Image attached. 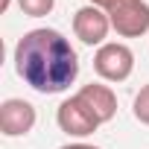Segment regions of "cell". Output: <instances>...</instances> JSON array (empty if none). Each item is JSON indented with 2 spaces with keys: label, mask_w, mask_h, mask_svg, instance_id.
<instances>
[{
  "label": "cell",
  "mask_w": 149,
  "mask_h": 149,
  "mask_svg": "<svg viewBox=\"0 0 149 149\" xmlns=\"http://www.w3.org/2000/svg\"><path fill=\"white\" fill-rule=\"evenodd\" d=\"M91 3H94V6H105V3H108V0H91Z\"/></svg>",
  "instance_id": "7c38bea8"
},
{
  "label": "cell",
  "mask_w": 149,
  "mask_h": 149,
  "mask_svg": "<svg viewBox=\"0 0 149 149\" xmlns=\"http://www.w3.org/2000/svg\"><path fill=\"white\" fill-rule=\"evenodd\" d=\"M15 67L18 76L41 94H61L79 76L76 50L58 29L26 32L15 47Z\"/></svg>",
  "instance_id": "6da1fadb"
},
{
  "label": "cell",
  "mask_w": 149,
  "mask_h": 149,
  "mask_svg": "<svg viewBox=\"0 0 149 149\" xmlns=\"http://www.w3.org/2000/svg\"><path fill=\"white\" fill-rule=\"evenodd\" d=\"M94 67L102 79L108 82H123L132 67H134V56L126 44H102L94 56Z\"/></svg>",
  "instance_id": "3957f363"
},
{
  "label": "cell",
  "mask_w": 149,
  "mask_h": 149,
  "mask_svg": "<svg viewBox=\"0 0 149 149\" xmlns=\"http://www.w3.org/2000/svg\"><path fill=\"white\" fill-rule=\"evenodd\" d=\"M58 126H61V132H67V134L85 137V134H94V132H97L100 120L94 117V111H91L79 97H70L67 102L58 105Z\"/></svg>",
  "instance_id": "277c9868"
},
{
  "label": "cell",
  "mask_w": 149,
  "mask_h": 149,
  "mask_svg": "<svg viewBox=\"0 0 149 149\" xmlns=\"http://www.w3.org/2000/svg\"><path fill=\"white\" fill-rule=\"evenodd\" d=\"M108 26H111L108 15L102 9H97V6H85V9L76 12V18H73V32H76V38L85 41V44H100L108 35Z\"/></svg>",
  "instance_id": "8992f818"
},
{
  "label": "cell",
  "mask_w": 149,
  "mask_h": 149,
  "mask_svg": "<svg viewBox=\"0 0 149 149\" xmlns=\"http://www.w3.org/2000/svg\"><path fill=\"white\" fill-rule=\"evenodd\" d=\"M18 6L24 9V15L29 18H41V15H50L56 0H18Z\"/></svg>",
  "instance_id": "ba28073f"
},
{
  "label": "cell",
  "mask_w": 149,
  "mask_h": 149,
  "mask_svg": "<svg viewBox=\"0 0 149 149\" xmlns=\"http://www.w3.org/2000/svg\"><path fill=\"white\" fill-rule=\"evenodd\" d=\"M91 111H94V117L100 120V123H105V120H111L114 114H117V97H114V91L111 88H105V85H85L79 94H76Z\"/></svg>",
  "instance_id": "52a82bcc"
},
{
  "label": "cell",
  "mask_w": 149,
  "mask_h": 149,
  "mask_svg": "<svg viewBox=\"0 0 149 149\" xmlns=\"http://www.w3.org/2000/svg\"><path fill=\"white\" fill-rule=\"evenodd\" d=\"M61 149H100V146H88V143H70V146H61Z\"/></svg>",
  "instance_id": "30bf717a"
},
{
  "label": "cell",
  "mask_w": 149,
  "mask_h": 149,
  "mask_svg": "<svg viewBox=\"0 0 149 149\" xmlns=\"http://www.w3.org/2000/svg\"><path fill=\"white\" fill-rule=\"evenodd\" d=\"M9 9V0H0V12H6Z\"/></svg>",
  "instance_id": "8fae6325"
},
{
  "label": "cell",
  "mask_w": 149,
  "mask_h": 149,
  "mask_svg": "<svg viewBox=\"0 0 149 149\" xmlns=\"http://www.w3.org/2000/svg\"><path fill=\"white\" fill-rule=\"evenodd\" d=\"M35 126V108L26 100H6L0 105V132L6 137H18L32 132Z\"/></svg>",
  "instance_id": "5b68a950"
},
{
  "label": "cell",
  "mask_w": 149,
  "mask_h": 149,
  "mask_svg": "<svg viewBox=\"0 0 149 149\" xmlns=\"http://www.w3.org/2000/svg\"><path fill=\"white\" fill-rule=\"evenodd\" d=\"M102 9L111 26L126 38L143 35L149 29V3H143V0H108Z\"/></svg>",
  "instance_id": "7a4b0ae2"
},
{
  "label": "cell",
  "mask_w": 149,
  "mask_h": 149,
  "mask_svg": "<svg viewBox=\"0 0 149 149\" xmlns=\"http://www.w3.org/2000/svg\"><path fill=\"white\" fill-rule=\"evenodd\" d=\"M134 117H137L140 123L149 126V85L140 88V94L134 97Z\"/></svg>",
  "instance_id": "9c48e42d"
}]
</instances>
